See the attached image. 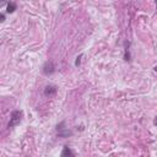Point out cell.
I'll use <instances>...</instances> for the list:
<instances>
[{"label":"cell","instance_id":"obj_1","mask_svg":"<svg viewBox=\"0 0 157 157\" xmlns=\"http://www.w3.org/2000/svg\"><path fill=\"white\" fill-rule=\"evenodd\" d=\"M21 117H22V112L21 111H14L11 113V118H10V121H9V124H8L9 128H12V126L19 124L21 120Z\"/></svg>","mask_w":157,"mask_h":157},{"label":"cell","instance_id":"obj_2","mask_svg":"<svg viewBox=\"0 0 157 157\" xmlns=\"http://www.w3.org/2000/svg\"><path fill=\"white\" fill-rule=\"evenodd\" d=\"M64 121L63 123H60V124L56 126V130H58V135L60 137H68V136H70L71 135V131L70 130H68V129H65V128H63L64 126Z\"/></svg>","mask_w":157,"mask_h":157},{"label":"cell","instance_id":"obj_3","mask_svg":"<svg viewBox=\"0 0 157 157\" xmlns=\"http://www.w3.org/2000/svg\"><path fill=\"white\" fill-rule=\"evenodd\" d=\"M55 71V68H54V64L52 61H47L43 66V74L44 75H52L53 73Z\"/></svg>","mask_w":157,"mask_h":157},{"label":"cell","instance_id":"obj_4","mask_svg":"<svg viewBox=\"0 0 157 157\" xmlns=\"http://www.w3.org/2000/svg\"><path fill=\"white\" fill-rule=\"evenodd\" d=\"M56 92H58V89H56L55 86H53V85H48L44 89V96H47V97L55 96Z\"/></svg>","mask_w":157,"mask_h":157},{"label":"cell","instance_id":"obj_5","mask_svg":"<svg viewBox=\"0 0 157 157\" xmlns=\"http://www.w3.org/2000/svg\"><path fill=\"white\" fill-rule=\"evenodd\" d=\"M61 157H75V153L73 152V150L70 149L69 146H64V149L61 151Z\"/></svg>","mask_w":157,"mask_h":157},{"label":"cell","instance_id":"obj_6","mask_svg":"<svg viewBox=\"0 0 157 157\" xmlns=\"http://www.w3.org/2000/svg\"><path fill=\"white\" fill-rule=\"evenodd\" d=\"M15 10H16V4H15V3H9V4L6 5V12H8V14H12Z\"/></svg>","mask_w":157,"mask_h":157},{"label":"cell","instance_id":"obj_7","mask_svg":"<svg viewBox=\"0 0 157 157\" xmlns=\"http://www.w3.org/2000/svg\"><path fill=\"white\" fill-rule=\"evenodd\" d=\"M124 59H125V60H126V61H128V60H130V53H129V50H125Z\"/></svg>","mask_w":157,"mask_h":157},{"label":"cell","instance_id":"obj_8","mask_svg":"<svg viewBox=\"0 0 157 157\" xmlns=\"http://www.w3.org/2000/svg\"><path fill=\"white\" fill-rule=\"evenodd\" d=\"M80 59H81V55L76 58V61H75V65H76V66H77V65H80Z\"/></svg>","mask_w":157,"mask_h":157},{"label":"cell","instance_id":"obj_9","mask_svg":"<svg viewBox=\"0 0 157 157\" xmlns=\"http://www.w3.org/2000/svg\"><path fill=\"white\" fill-rule=\"evenodd\" d=\"M0 19H1V21L5 20V15H4V14H1V15H0Z\"/></svg>","mask_w":157,"mask_h":157},{"label":"cell","instance_id":"obj_10","mask_svg":"<svg viewBox=\"0 0 157 157\" xmlns=\"http://www.w3.org/2000/svg\"><path fill=\"white\" fill-rule=\"evenodd\" d=\"M155 125H156V126H157V117L155 118Z\"/></svg>","mask_w":157,"mask_h":157},{"label":"cell","instance_id":"obj_11","mask_svg":"<svg viewBox=\"0 0 157 157\" xmlns=\"http://www.w3.org/2000/svg\"><path fill=\"white\" fill-rule=\"evenodd\" d=\"M155 71H157V66H155Z\"/></svg>","mask_w":157,"mask_h":157},{"label":"cell","instance_id":"obj_12","mask_svg":"<svg viewBox=\"0 0 157 157\" xmlns=\"http://www.w3.org/2000/svg\"><path fill=\"white\" fill-rule=\"evenodd\" d=\"M156 8H157V3H156Z\"/></svg>","mask_w":157,"mask_h":157}]
</instances>
